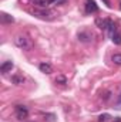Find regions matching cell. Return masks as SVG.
Returning <instances> with one entry per match:
<instances>
[{"label":"cell","mask_w":121,"mask_h":122,"mask_svg":"<svg viewBox=\"0 0 121 122\" xmlns=\"http://www.w3.org/2000/svg\"><path fill=\"white\" fill-rule=\"evenodd\" d=\"M120 10H121V1H120Z\"/></svg>","instance_id":"cell-19"},{"label":"cell","mask_w":121,"mask_h":122,"mask_svg":"<svg viewBox=\"0 0 121 122\" xmlns=\"http://www.w3.org/2000/svg\"><path fill=\"white\" fill-rule=\"evenodd\" d=\"M16 111H17V114H16V117H17V119H20V121H23V119H26V118H27V115H29V111H27V108H26V107H22V105H17V108H16Z\"/></svg>","instance_id":"cell-3"},{"label":"cell","mask_w":121,"mask_h":122,"mask_svg":"<svg viewBox=\"0 0 121 122\" xmlns=\"http://www.w3.org/2000/svg\"><path fill=\"white\" fill-rule=\"evenodd\" d=\"M11 80H13V82H14L16 85H20V84L24 82V78H23V77H19V75H14Z\"/></svg>","instance_id":"cell-11"},{"label":"cell","mask_w":121,"mask_h":122,"mask_svg":"<svg viewBox=\"0 0 121 122\" xmlns=\"http://www.w3.org/2000/svg\"><path fill=\"white\" fill-rule=\"evenodd\" d=\"M11 70H13V62H11V61H6V62H3L1 67H0V71H1L3 74L9 72V71H11Z\"/></svg>","instance_id":"cell-7"},{"label":"cell","mask_w":121,"mask_h":122,"mask_svg":"<svg viewBox=\"0 0 121 122\" xmlns=\"http://www.w3.org/2000/svg\"><path fill=\"white\" fill-rule=\"evenodd\" d=\"M33 3L37 4V6H40V7H43V9H46V7L50 4V0H34Z\"/></svg>","instance_id":"cell-10"},{"label":"cell","mask_w":121,"mask_h":122,"mask_svg":"<svg viewBox=\"0 0 121 122\" xmlns=\"http://www.w3.org/2000/svg\"><path fill=\"white\" fill-rule=\"evenodd\" d=\"M108 98H110V91H105V92H104V101H105V99H108Z\"/></svg>","instance_id":"cell-17"},{"label":"cell","mask_w":121,"mask_h":122,"mask_svg":"<svg viewBox=\"0 0 121 122\" xmlns=\"http://www.w3.org/2000/svg\"><path fill=\"white\" fill-rule=\"evenodd\" d=\"M14 44H16L17 47L23 48V50H29V48H31L30 40H29L26 36H23V34H19V36L14 37Z\"/></svg>","instance_id":"cell-1"},{"label":"cell","mask_w":121,"mask_h":122,"mask_svg":"<svg viewBox=\"0 0 121 122\" xmlns=\"http://www.w3.org/2000/svg\"><path fill=\"white\" fill-rule=\"evenodd\" d=\"M63 1H66V0H50V4H60Z\"/></svg>","instance_id":"cell-15"},{"label":"cell","mask_w":121,"mask_h":122,"mask_svg":"<svg viewBox=\"0 0 121 122\" xmlns=\"http://www.w3.org/2000/svg\"><path fill=\"white\" fill-rule=\"evenodd\" d=\"M104 1H105V4H107V6L110 7V1H108V0H104Z\"/></svg>","instance_id":"cell-18"},{"label":"cell","mask_w":121,"mask_h":122,"mask_svg":"<svg viewBox=\"0 0 121 122\" xmlns=\"http://www.w3.org/2000/svg\"><path fill=\"white\" fill-rule=\"evenodd\" d=\"M56 82H61V84H66V78H64V77H57V78H56Z\"/></svg>","instance_id":"cell-14"},{"label":"cell","mask_w":121,"mask_h":122,"mask_svg":"<svg viewBox=\"0 0 121 122\" xmlns=\"http://www.w3.org/2000/svg\"><path fill=\"white\" fill-rule=\"evenodd\" d=\"M38 68H40V71L44 72V74H51V72H53V67H51L50 64H47V62H41V64L38 65Z\"/></svg>","instance_id":"cell-6"},{"label":"cell","mask_w":121,"mask_h":122,"mask_svg":"<svg viewBox=\"0 0 121 122\" xmlns=\"http://www.w3.org/2000/svg\"><path fill=\"white\" fill-rule=\"evenodd\" d=\"M108 121H110V115L108 114H103L98 118V122H108Z\"/></svg>","instance_id":"cell-13"},{"label":"cell","mask_w":121,"mask_h":122,"mask_svg":"<svg viewBox=\"0 0 121 122\" xmlns=\"http://www.w3.org/2000/svg\"><path fill=\"white\" fill-rule=\"evenodd\" d=\"M111 61H113L114 64H117V65H121V54H114V56L111 57Z\"/></svg>","instance_id":"cell-12"},{"label":"cell","mask_w":121,"mask_h":122,"mask_svg":"<svg viewBox=\"0 0 121 122\" xmlns=\"http://www.w3.org/2000/svg\"><path fill=\"white\" fill-rule=\"evenodd\" d=\"M33 14H34V16H37V17H41V19H53V16H54V13H53L51 10H47V9L34 10V11H33Z\"/></svg>","instance_id":"cell-2"},{"label":"cell","mask_w":121,"mask_h":122,"mask_svg":"<svg viewBox=\"0 0 121 122\" xmlns=\"http://www.w3.org/2000/svg\"><path fill=\"white\" fill-rule=\"evenodd\" d=\"M95 23H97V26H98L100 29L108 30V27H110V24H111V20H110V19H97Z\"/></svg>","instance_id":"cell-5"},{"label":"cell","mask_w":121,"mask_h":122,"mask_svg":"<svg viewBox=\"0 0 121 122\" xmlns=\"http://www.w3.org/2000/svg\"><path fill=\"white\" fill-rule=\"evenodd\" d=\"M111 40H113V43L114 44H121V33L120 31H116L114 34H111Z\"/></svg>","instance_id":"cell-8"},{"label":"cell","mask_w":121,"mask_h":122,"mask_svg":"<svg viewBox=\"0 0 121 122\" xmlns=\"http://www.w3.org/2000/svg\"><path fill=\"white\" fill-rule=\"evenodd\" d=\"M0 19H1L3 23H13V21H14V19H13L11 16H9L7 13H1V14H0Z\"/></svg>","instance_id":"cell-9"},{"label":"cell","mask_w":121,"mask_h":122,"mask_svg":"<svg viewBox=\"0 0 121 122\" xmlns=\"http://www.w3.org/2000/svg\"><path fill=\"white\" fill-rule=\"evenodd\" d=\"M84 7H86V13H95L98 10V6L94 0H86Z\"/></svg>","instance_id":"cell-4"},{"label":"cell","mask_w":121,"mask_h":122,"mask_svg":"<svg viewBox=\"0 0 121 122\" xmlns=\"http://www.w3.org/2000/svg\"><path fill=\"white\" fill-rule=\"evenodd\" d=\"M117 108L121 109V92H120V95H118V99H117Z\"/></svg>","instance_id":"cell-16"}]
</instances>
